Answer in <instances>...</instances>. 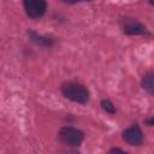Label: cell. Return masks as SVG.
Segmentation results:
<instances>
[{"mask_svg":"<svg viewBox=\"0 0 154 154\" xmlns=\"http://www.w3.org/2000/svg\"><path fill=\"white\" fill-rule=\"evenodd\" d=\"M60 91L64 97L76 102V103H87L89 101V90L85 85L78 82H64L60 87Z\"/></svg>","mask_w":154,"mask_h":154,"instance_id":"cell-1","label":"cell"},{"mask_svg":"<svg viewBox=\"0 0 154 154\" xmlns=\"http://www.w3.org/2000/svg\"><path fill=\"white\" fill-rule=\"evenodd\" d=\"M58 138L61 143L70 147H78L84 141V132L73 126H63L58 132Z\"/></svg>","mask_w":154,"mask_h":154,"instance_id":"cell-2","label":"cell"},{"mask_svg":"<svg viewBox=\"0 0 154 154\" xmlns=\"http://www.w3.org/2000/svg\"><path fill=\"white\" fill-rule=\"evenodd\" d=\"M120 24H122L123 32L125 35H130V36L149 35V31H148L147 26L143 23H141L137 18H134V17H130V16L122 17Z\"/></svg>","mask_w":154,"mask_h":154,"instance_id":"cell-3","label":"cell"},{"mask_svg":"<svg viewBox=\"0 0 154 154\" xmlns=\"http://www.w3.org/2000/svg\"><path fill=\"white\" fill-rule=\"evenodd\" d=\"M23 7L29 18L40 19L47 11V2L45 0H24Z\"/></svg>","mask_w":154,"mask_h":154,"instance_id":"cell-4","label":"cell"},{"mask_svg":"<svg viewBox=\"0 0 154 154\" xmlns=\"http://www.w3.org/2000/svg\"><path fill=\"white\" fill-rule=\"evenodd\" d=\"M122 137L123 140L130 144V146H141L144 141V136H143V131L140 128L138 124H132L129 128L124 129L122 132Z\"/></svg>","mask_w":154,"mask_h":154,"instance_id":"cell-5","label":"cell"},{"mask_svg":"<svg viewBox=\"0 0 154 154\" xmlns=\"http://www.w3.org/2000/svg\"><path fill=\"white\" fill-rule=\"evenodd\" d=\"M28 37L30 38V41H32L35 45L40 46V47H46L49 48L52 46L55 45V40L52 36H47V35H41L34 30H28L26 31Z\"/></svg>","mask_w":154,"mask_h":154,"instance_id":"cell-6","label":"cell"},{"mask_svg":"<svg viewBox=\"0 0 154 154\" xmlns=\"http://www.w3.org/2000/svg\"><path fill=\"white\" fill-rule=\"evenodd\" d=\"M141 85L148 94L153 95V93H154V73H153V71H148L143 75Z\"/></svg>","mask_w":154,"mask_h":154,"instance_id":"cell-7","label":"cell"},{"mask_svg":"<svg viewBox=\"0 0 154 154\" xmlns=\"http://www.w3.org/2000/svg\"><path fill=\"white\" fill-rule=\"evenodd\" d=\"M100 106H101V108L106 112V113H108V114H116L117 113V108H116V106H114V103L109 100V99H102L101 101H100Z\"/></svg>","mask_w":154,"mask_h":154,"instance_id":"cell-8","label":"cell"},{"mask_svg":"<svg viewBox=\"0 0 154 154\" xmlns=\"http://www.w3.org/2000/svg\"><path fill=\"white\" fill-rule=\"evenodd\" d=\"M107 154H129V153H126L125 150H123V149L119 148V147H112V148L108 150Z\"/></svg>","mask_w":154,"mask_h":154,"instance_id":"cell-9","label":"cell"},{"mask_svg":"<svg viewBox=\"0 0 154 154\" xmlns=\"http://www.w3.org/2000/svg\"><path fill=\"white\" fill-rule=\"evenodd\" d=\"M144 123H146L148 126H153V124H154V118H153V117H149L148 119L144 120Z\"/></svg>","mask_w":154,"mask_h":154,"instance_id":"cell-10","label":"cell"}]
</instances>
